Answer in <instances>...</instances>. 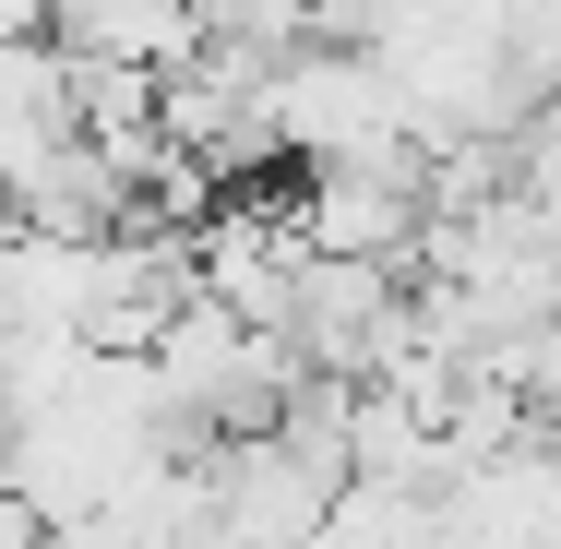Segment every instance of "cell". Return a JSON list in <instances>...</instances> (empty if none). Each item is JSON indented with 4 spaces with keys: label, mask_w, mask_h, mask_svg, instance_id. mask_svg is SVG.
Wrapping results in <instances>:
<instances>
[{
    "label": "cell",
    "mask_w": 561,
    "mask_h": 549,
    "mask_svg": "<svg viewBox=\"0 0 561 549\" xmlns=\"http://www.w3.org/2000/svg\"><path fill=\"white\" fill-rule=\"evenodd\" d=\"M299 227H311L323 263L407 275V251L431 239V156L394 144V156H358V168H311V180H299Z\"/></svg>",
    "instance_id": "1"
},
{
    "label": "cell",
    "mask_w": 561,
    "mask_h": 549,
    "mask_svg": "<svg viewBox=\"0 0 561 549\" xmlns=\"http://www.w3.org/2000/svg\"><path fill=\"white\" fill-rule=\"evenodd\" d=\"M538 131H550V144H561V84H550V108H538Z\"/></svg>",
    "instance_id": "2"
}]
</instances>
